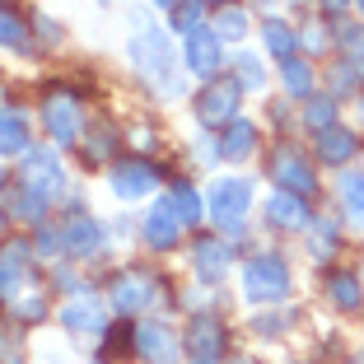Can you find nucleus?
<instances>
[{"label":"nucleus","mask_w":364,"mask_h":364,"mask_svg":"<svg viewBox=\"0 0 364 364\" xmlns=\"http://www.w3.org/2000/svg\"><path fill=\"white\" fill-rule=\"evenodd\" d=\"M205 0H182L178 10L168 14V33H182V38H187V33H196V28H205Z\"/></svg>","instance_id":"nucleus-34"},{"label":"nucleus","mask_w":364,"mask_h":364,"mask_svg":"<svg viewBox=\"0 0 364 364\" xmlns=\"http://www.w3.org/2000/svg\"><path fill=\"white\" fill-rule=\"evenodd\" d=\"M182 332L164 318H136V360L140 364H178Z\"/></svg>","instance_id":"nucleus-13"},{"label":"nucleus","mask_w":364,"mask_h":364,"mask_svg":"<svg viewBox=\"0 0 364 364\" xmlns=\"http://www.w3.org/2000/svg\"><path fill=\"white\" fill-rule=\"evenodd\" d=\"M257 336H285V327H289V318H280V309H271V313H257V318L247 322Z\"/></svg>","instance_id":"nucleus-38"},{"label":"nucleus","mask_w":364,"mask_h":364,"mask_svg":"<svg viewBox=\"0 0 364 364\" xmlns=\"http://www.w3.org/2000/svg\"><path fill=\"white\" fill-rule=\"evenodd\" d=\"M38 127H43L47 145H56V150H75L80 136H85V127H89L85 98H80L70 85L43 89V98H38Z\"/></svg>","instance_id":"nucleus-5"},{"label":"nucleus","mask_w":364,"mask_h":364,"mask_svg":"<svg viewBox=\"0 0 364 364\" xmlns=\"http://www.w3.org/2000/svg\"><path fill=\"white\" fill-rule=\"evenodd\" d=\"M252 201H257V182L243 178V173H225L205 192V220L215 225V234L247 238V210H252Z\"/></svg>","instance_id":"nucleus-4"},{"label":"nucleus","mask_w":364,"mask_h":364,"mask_svg":"<svg viewBox=\"0 0 364 364\" xmlns=\"http://www.w3.org/2000/svg\"><path fill=\"white\" fill-rule=\"evenodd\" d=\"M262 220H267L271 234H280V238H299V234H309V225H313V205L304 201V196L280 192V187H276V192L262 201Z\"/></svg>","instance_id":"nucleus-14"},{"label":"nucleus","mask_w":364,"mask_h":364,"mask_svg":"<svg viewBox=\"0 0 364 364\" xmlns=\"http://www.w3.org/2000/svg\"><path fill=\"white\" fill-rule=\"evenodd\" d=\"M192 271L201 285H220L234 271V243L225 234H196L192 238Z\"/></svg>","instance_id":"nucleus-16"},{"label":"nucleus","mask_w":364,"mask_h":364,"mask_svg":"<svg viewBox=\"0 0 364 364\" xmlns=\"http://www.w3.org/2000/svg\"><path fill=\"white\" fill-rule=\"evenodd\" d=\"M28 23H33V33H38V47H47V52L65 43V23L52 19V14H33Z\"/></svg>","instance_id":"nucleus-37"},{"label":"nucleus","mask_w":364,"mask_h":364,"mask_svg":"<svg viewBox=\"0 0 364 364\" xmlns=\"http://www.w3.org/2000/svg\"><path fill=\"white\" fill-rule=\"evenodd\" d=\"M159 182H164V168L154 159H145V154H122V159L107 164V192L122 205H136L145 196H154Z\"/></svg>","instance_id":"nucleus-9"},{"label":"nucleus","mask_w":364,"mask_h":364,"mask_svg":"<svg viewBox=\"0 0 364 364\" xmlns=\"http://www.w3.org/2000/svg\"><path fill=\"white\" fill-rule=\"evenodd\" d=\"M332 38H336V52H341L346 61L364 52V23H355V19H341V23L332 28Z\"/></svg>","instance_id":"nucleus-36"},{"label":"nucleus","mask_w":364,"mask_h":364,"mask_svg":"<svg viewBox=\"0 0 364 364\" xmlns=\"http://www.w3.org/2000/svg\"><path fill=\"white\" fill-rule=\"evenodd\" d=\"M280 94L285 98H313L318 94V70H313V56H289V61H280Z\"/></svg>","instance_id":"nucleus-25"},{"label":"nucleus","mask_w":364,"mask_h":364,"mask_svg":"<svg viewBox=\"0 0 364 364\" xmlns=\"http://www.w3.org/2000/svg\"><path fill=\"white\" fill-rule=\"evenodd\" d=\"M309 257L313 262H332L336 252H341V225H336L332 215H313V225H309Z\"/></svg>","instance_id":"nucleus-29"},{"label":"nucleus","mask_w":364,"mask_h":364,"mask_svg":"<svg viewBox=\"0 0 364 364\" xmlns=\"http://www.w3.org/2000/svg\"><path fill=\"white\" fill-rule=\"evenodd\" d=\"M0 205H5V220H10V225H23V229H43L47 215H52V205L38 192H28L23 182H10V192H5Z\"/></svg>","instance_id":"nucleus-20"},{"label":"nucleus","mask_w":364,"mask_h":364,"mask_svg":"<svg viewBox=\"0 0 364 364\" xmlns=\"http://www.w3.org/2000/svg\"><path fill=\"white\" fill-rule=\"evenodd\" d=\"M350 65H355V75H360V85H364V52H360V56H350Z\"/></svg>","instance_id":"nucleus-42"},{"label":"nucleus","mask_w":364,"mask_h":364,"mask_svg":"<svg viewBox=\"0 0 364 364\" xmlns=\"http://www.w3.org/2000/svg\"><path fill=\"white\" fill-rule=\"evenodd\" d=\"M313 5H318L322 14H327V19H336V14H346L355 5V0H313Z\"/></svg>","instance_id":"nucleus-40"},{"label":"nucleus","mask_w":364,"mask_h":364,"mask_svg":"<svg viewBox=\"0 0 364 364\" xmlns=\"http://www.w3.org/2000/svg\"><path fill=\"white\" fill-rule=\"evenodd\" d=\"M327 47H336V38H332V23L327 19H304V28H299V52L304 56H322Z\"/></svg>","instance_id":"nucleus-33"},{"label":"nucleus","mask_w":364,"mask_h":364,"mask_svg":"<svg viewBox=\"0 0 364 364\" xmlns=\"http://www.w3.org/2000/svg\"><path fill=\"white\" fill-rule=\"evenodd\" d=\"M112 154H117V131H112L107 117H94L85 127V164L89 168H103Z\"/></svg>","instance_id":"nucleus-28"},{"label":"nucleus","mask_w":364,"mask_h":364,"mask_svg":"<svg viewBox=\"0 0 364 364\" xmlns=\"http://www.w3.org/2000/svg\"><path fill=\"white\" fill-rule=\"evenodd\" d=\"M127 65L136 70V80H145L159 98H182L187 94L182 52L173 47L168 23H159L150 14V5H131L127 10Z\"/></svg>","instance_id":"nucleus-1"},{"label":"nucleus","mask_w":364,"mask_h":364,"mask_svg":"<svg viewBox=\"0 0 364 364\" xmlns=\"http://www.w3.org/2000/svg\"><path fill=\"white\" fill-rule=\"evenodd\" d=\"M56 234H61V257L65 262H94L107 252V220H98L94 210H85L80 205V196H70L65 201V215L61 225H56Z\"/></svg>","instance_id":"nucleus-6"},{"label":"nucleus","mask_w":364,"mask_h":364,"mask_svg":"<svg viewBox=\"0 0 364 364\" xmlns=\"http://www.w3.org/2000/svg\"><path fill=\"white\" fill-rule=\"evenodd\" d=\"M98 10H112V0H98Z\"/></svg>","instance_id":"nucleus-45"},{"label":"nucleus","mask_w":364,"mask_h":364,"mask_svg":"<svg viewBox=\"0 0 364 364\" xmlns=\"http://www.w3.org/2000/svg\"><path fill=\"white\" fill-rule=\"evenodd\" d=\"M225 346H229L225 322L215 318V313H192L187 332H182V350H187V360H220Z\"/></svg>","instance_id":"nucleus-18"},{"label":"nucleus","mask_w":364,"mask_h":364,"mask_svg":"<svg viewBox=\"0 0 364 364\" xmlns=\"http://www.w3.org/2000/svg\"><path fill=\"white\" fill-rule=\"evenodd\" d=\"M187 364H220V360H187Z\"/></svg>","instance_id":"nucleus-46"},{"label":"nucleus","mask_w":364,"mask_h":364,"mask_svg":"<svg viewBox=\"0 0 364 364\" xmlns=\"http://www.w3.org/2000/svg\"><path fill=\"white\" fill-rule=\"evenodd\" d=\"M0 47H5V52H38L33 23H23L10 5H0Z\"/></svg>","instance_id":"nucleus-31"},{"label":"nucleus","mask_w":364,"mask_h":364,"mask_svg":"<svg viewBox=\"0 0 364 364\" xmlns=\"http://www.w3.org/2000/svg\"><path fill=\"white\" fill-rule=\"evenodd\" d=\"M164 276L154 267H140V262H131V267H117L112 271V280L103 285L107 294V309L117 313V318H150L154 309L164 304Z\"/></svg>","instance_id":"nucleus-3"},{"label":"nucleus","mask_w":364,"mask_h":364,"mask_svg":"<svg viewBox=\"0 0 364 364\" xmlns=\"http://www.w3.org/2000/svg\"><path fill=\"white\" fill-rule=\"evenodd\" d=\"M360 131L355 127H346V122H336V127H327V131H318L313 136V154H318V164L322 168H350L355 159H360Z\"/></svg>","instance_id":"nucleus-17"},{"label":"nucleus","mask_w":364,"mask_h":364,"mask_svg":"<svg viewBox=\"0 0 364 364\" xmlns=\"http://www.w3.org/2000/svg\"><path fill=\"white\" fill-rule=\"evenodd\" d=\"M267 178L276 182L280 192H294V196H304V201L318 196V164L304 150H294V145H276V150H271Z\"/></svg>","instance_id":"nucleus-11"},{"label":"nucleus","mask_w":364,"mask_h":364,"mask_svg":"<svg viewBox=\"0 0 364 364\" xmlns=\"http://www.w3.org/2000/svg\"><path fill=\"white\" fill-rule=\"evenodd\" d=\"M225 38L205 23V28H196V33H187L182 38V65H187V75H196L205 85V80H215V75H225L229 70V52H225Z\"/></svg>","instance_id":"nucleus-12"},{"label":"nucleus","mask_w":364,"mask_h":364,"mask_svg":"<svg viewBox=\"0 0 364 364\" xmlns=\"http://www.w3.org/2000/svg\"><path fill=\"white\" fill-rule=\"evenodd\" d=\"M257 38H262V47H267L271 61L299 56V28H294L289 19H280V14H267V19L257 23Z\"/></svg>","instance_id":"nucleus-22"},{"label":"nucleus","mask_w":364,"mask_h":364,"mask_svg":"<svg viewBox=\"0 0 364 364\" xmlns=\"http://www.w3.org/2000/svg\"><path fill=\"white\" fill-rule=\"evenodd\" d=\"M14 182H23L28 192H38L47 205L70 201V173H65L56 145H33V150L19 159V178H14Z\"/></svg>","instance_id":"nucleus-7"},{"label":"nucleus","mask_w":364,"mask_h":364,"mask_svg":"<svg viewBox=\"0 0 364 364\" xmlns=\"http://www.w3.org/2000/svg\"><path fill=\"white\" fill-rule=\"evenodd\" d=\"M322 294L336 313H360L364 309V280L355 267H332L322 276Z\"/></svg>","instance_id":"nucleus-19"},{"label":"nucleus","mask_w":364,"mask_h":364,"mask_svg":"<svg viewBox=\"0 0 364 364\" xmlns=\"http://www.w3.org/2000/svg\"><path fill=\"white\" fill-rule=\"evenodd\" d=\"M336 122H341V98H332L327 89H318L313 98H304V107H299V127L309 131V136H318V131L336 127Z\"/></svg>","instance_id":"nucleus-26"},{"label":"nucleus","mask_w":364,"mask_h":364,"mask_svg":"<svg viewBox=\"0 0 364 364\" xmlns=\"http://www.w3.org/2000/svg\"><path fill=\"white\" fill-rule=\"evenodd\" d=\"M164 196H168V205L178 210V220H182L187 229H201V225H205V196L196 192V182H187V178H168Z\"/></svg>","instance_id":"nucleus-24"},{"label":"nucleus","mask_w":364,"mask_h":364,"mask_svg":"<svg viewBox=\"0 0 364 364\" xmlns=\"http://www.w3.org/2000/svg\"><path fill=\"white\" fill-rule=\"evenodd\" d=\"M350 364H364V355H355V360H350Z\"/></svg>","instance_id":"nucleus-48"},{"label":"nucleus","mask_w":364,"mask_h":364,"mask_svg":"<svg viewBox=\"0 0 364 364\" xmlns=\"http://www.w3.org/2000/svg\"><path fill=\"white\" fill-rule=\"evenodd\" d=\"M336 205H341V220L355 229H364V168H346L336 182Z\"/></svg>","instance_id":"nucleus-27"},{"label":"nucleus","mask_w":364,"mask_h":364,"mask_svg":"<svg viewBox=\"0 0 364 364\" xmlns=\"http://www.w3.org/2000/svg\"><path fill=\"white\" fill-rule=\"evenodd\" d=\"M229 70H234V80L247 89V94L267 89V65H262V56H257V52H238L234 61H229Z\"/></svg>","instance_id":"nucleus-32"},{"label":"nucleus","mask_w":364,"mask_h":364,"mask_svg":"<svg viewBox=\"0 0 364 364\" xmlns=\"http://www.w3.org/2000/svg\"><path fill=\"white\" fill-rule=\"evenodd\" d=\"M192 154H196V164H205V168H215V164L225 159V154H220V140H215V136H201Z\"/></svg>","instance_id":"nucleus-39"},{"label":"nucleus","mask_w":364,"mask_h":364,"mask_svg":"<svg viewBox=\"0 0 364 364\" xmlns=\"http://www.w3.org/2000/svg\"><path fill=\"white\" fill-rule=\"evenodd\" d=\"M360 89L364 85H360V75H355V65L341 56V61L327 70V94H332V98H346V94H360Z\"/></svg>","instance_id":"nucleus-35"},{"label":"nucleus","mask_w":364,"mask_h":364,"mask_svg":"<svg viewBox=\"0 0 364 364\" xmlns=\"http://www.w3.org/2000/svg\"><path fill=\"white\" fill-rule=\"evenodd\" d=\"M243 94L247 89L238 85L234 75H215V80H205L201 89L192 94V117H196V127L201 131H225L234 117H243Z\"/></svg>","instance_id":"nucleus-8"},{"label":"nucleus","mask_w":364,"mask_h":364,"mask_svg":"<svg viewBox=\"0 0 364 364\" xmlns=\"http://www.w3.org/2000/svg\"><path fill=\"white\" fill-rule=\"evenodd\" d=\"M0 5H5V0H0Z\"/></svg>","instance_id":"nucleus-50"},{"label":"nucleus","mask_w":364,"mask_h":364,"mask_svg":"<svg viewBox=\"0 0 364 364\" xmlns=\"http://www.w3.org/2000/svg\"><path fill=\"white\" fill-rule=\"evenodd\" d=\"M210 28L220 33V38H225V43H234V47H243V38L247 33H257V23H252V14L243 10V5H220V10L210 14Z\"/></svg>","instance_id":"nucleus-30"},{"label":"nucleus","mask_w":364,"mask_h":364,"mask_svg":"<svg viewBox=\"0 0 364 364\" xmlns=\"http://www.w3.org/2000/svg\"><path fill=\"white\" fill-rule=\"evenodd\" d=\"M33 150V127L19 107H0V159H23Z\"/></svg>","instance_id":"nucleus-23"},{"label":"nucleus","mask_w":364,"mask_h":364,"mask_svg":"<svg viewBox=\"0 0 364 364\" xmlns=\"http://www.w3.org/2000/svg\"><path fill=\"white\" fill-rule=\"evenodd\" d=\"M107 294H94V289H80V294H70V299H61V309H56V327H61L65 336H75V341H85V336H94V341H103L107 332Z\"/></svg>","instance_id":"nucleus-10"},{"label":"nucleus","mask_w":364,"mask_h":364,"mask_svg":"<svg viewBox=\"0 0 364 364\" xmlns=\"http://www.w3.org/2000/svg\"><path fill=\"white\" fill-rule=\"evenodd\" d=\"M220 5H234V0H205V10H220Z\"/></svg>","instance_id":"nucleus-44"},{"label":"nucleus","mask_w":364,"mask_h":364,"mask_svg":"<svg viewBox=\"0 0 364 364\" xmlns=\"http://www.w3.org/2000/svg\"><path fill=\"white\" fill-rule=\"evenodd\" d=\"M262 150V127L247 117H234L225 131H220V154H225V164H247L257 159Z\"/></svg>","instance_id":"nucleus-21"},{"label":"nucleus","mask_w":364,"mask_h":364,"mask_svg":"<svg viewBox=\"0 0 364 364\" xmlns=\"http://www.w3.org/2000/svg\"><path fill=\"white\" fill-rule=\"evenodd\" d=\"M182 238H187V225L178 220V210L168 205V196H159L150 210L140 215V243L150 247V252H173Z\"/></svg>","instance_id":"nucleus-15"},{"label":"nucleus","mask_w":364,"mask_h":364,"mask_svg":"<svg viewBox=\"0 0 364 364\" xmlns=\"http://www.w3.org/2000/svg\"><path fill=\"white\" fill-rule=\"evenodd\" d=\"M234 364H257V360H234Z\"/></svg>","instance_id":"nucleus-49"},{"label":"nucleus","mask_w":364,"mask_h":364,"mask_svg":"<svg viewBox=\"0 0 364 364\" xmlns=\"http://www.w3.org/2000/svg\"><path fill=\"white\" fill-rule=\"evenodd\" d=\"M178 5H182V0H150V10H164V14H173Z\"/></svg>","instance_id":"nucleus-41"},{"label":"nucleus","mask_w":364,"mask_h":364,"mask_svg":"<svg viewBox=\"0 0 364 364\" xmlns=\"http://www.w3.org/2000/svg\"><path fill=\"white\" fill-rule=\"evenodd\" d=\"M355 10H360V14H364V0H355Z\"/></svg>","instance_id":"nucleus-47"},{"label":"nucleus","mask_w":364,"mask_h":364,"mask_svg":"<svg viewBox=\"0 0 364 364\" xmlns=\"http://www.w3.org/2000/svg\"><path fill=\"white\" fill-rule=\"evenodd\" d=\"M238 289H243V304H252V309H280V304H289L294 271H289L285 252H276V247L247 252L243 271H238Z\"/></svg>","instance_id":"nucleus-2"},{"label":"nucleus","mask_w":364,"mask_h":364,"mask_svg":"<svg viewBox=\"0 0 364 364\" xmlns=\"http://www.w3.org/2000/svg\"><path fill=\"white\" fill-rule=\"evenodd\" d=\"M5 192H10V178H5V168H0V201H5Z\"/></svg>","instance_id":"nucleus-43"}]
</instances>
